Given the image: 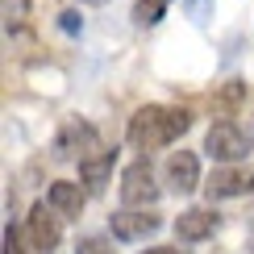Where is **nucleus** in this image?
Masks as SVG:
<instances>
[{
  "label": "nucleus",
  "instance_id": "f257e3e1",
  "mask_svg": "<svg viewBox=\"0 0 254 254\" xmlns=\"http://www.w3.org/2000/svg\"><path fill=\"white\" fill-rule=\"evenodd\" d=\"M188 129H192V113L188 109H167V104H146L129 117V137L133 150H158V146H171L179 142Z\"/></svg>",
  "mask_w": 254,
  "mask_h": 254
},
{
  "label": "nucleus",
  "instance_id": "f03ea898",
  "mask_svg": "<svg viewBox=\"0 0 254 254\" xmlns=\"http://www.w3.org/2000/svg\"><path fill=\"white\" fill-rule=\"evenodd\" d=\"M158 200V184H154V171L146 158H137L121 171V204L129 208H150Z\"/></svg>",
  "mask_w": 254,
  "mask_h": 254
},
{
  "label": "nucleus",
  "instance_id": "7ed1b4c3",
  "mask_svg": "<svg viewBox=\"0 0 254 254\" xmlns=\"http://www.w3.org/2000/svg\"><path fill=\"white\" fill-rule=\"evenodd\" d=\"M204 150L213 158H221V163H238V158L250 154V133L238 129L234 121H217L213 129L204 133Z\"/></svg>",
  "mask_w": 254,
  "mask_h": 254
},
{
  "label": "nucleus",
  "instance_id": "20e7f679",
  "mask_svg": "<svg viewBox=\"0 0 254 254\" xmlns=\"http://www.w3.org/2000/svg\"><path fill=\"white\" fill-rule=\"evenodd\" d=\"M254 192V171L250 167H217L213 179L204 184L208 200H234V196H250Z\"/></svg>",
  "mask_w": 254,
  "mask_h": 254
},
{
  "label": "nucleus",
  "instance_id": "39448f33",
  "mask_svg": "<svg viewBox=\"0 0 254 254\" xmlns=\"http://www.w3.org/2000/svg\"><path fill=\"white\" fill-rule=\"evenodd\" d=\"M163 229V217H154V213H146V208H129L125 204L121 213H113V238L117 242H142V238H150Z\"/></svg>",
  "mask_w": 254,
  "mask_h": 254
},
{
  "label": "nucleus",
  "instance_id": "423d86ee",
  "mask_svg": "<svg viewBox=\"0 0 254 254\" xmlns=\"http://www.w3.org/2000/svg\"><path fill=\"white\" fill-rule=\"evenodd\" d=\"M92 150H100V142L88 121H67L63 133L55 137V158H88Z\"/></svg>",
  "mask_w": 254,
  "mask_h": 254
},
{
  "label": "nucleus",
  "instance_id": "0eeeda50",
  "mask_svg": "<svg viewBox=\"0 0 254 254\" xmlns=\"http://www.w3.org/2000/svg\"><path fill=\"white\" fill-rule=\"evenodd\" d=\"M163 175H167V188H171V192H196L200 188V158L192 150H175L167 158Z\"/></svg>",
  "mask_w": 254,
  "mask_h": 254
},
{
  "label": "nucleus",
  "instance_id": "6e6552de",
  "mask_svg": "<svg viewBox=\"0 0 254 254\" xmlns=\"http://www.w3.org/2000/svg\"><path fill=\"white\" fill-rule=\"evenodd\" d=\"M25 234H29V246L42 250V254H50L59 246V217H50L46 213V204H34L29 208V221H25Z\"/></svg>",
  "mask_w": 254,
  "mask_h": 254
},
{
  "label": "nucleus",
  "instance_id": "1a4fd4ad",
  "mask_svg": "<svg viewBox=\"0 0 254 254\" xmlns=\"http://www.w3.org/2000/svg\"><path fill=\"white\" fill-rule=\"evenodd\" d=\"M217 213L213 208H184V213L175 217V234L179 242H204V238H213L217 234Z\"/></svg>",
  "mask_w": 254,
  "mask_h": 254
},
{
  "label": "nucleus",
  "instance_id": "9d476101",
  "mask_svg": "<svg viewBox=\"0 0 254 254\" xmlns=\"http://www.w3.org/2000/svg\"><path fill=\"white\" fill-rule=\"evenodd\" d=\"M113 163H117V150H92L88 158H79V179L92 188V192H100L104 184H109V175H113Z\"/></svg>",
  "mask_w": 254,
  "mask_h": 254
},
{
  "label": "nucleus",
  "instance_id": "9b49d317",
  "mask_svg": "<svg viewBox=\"0 0 254 254\" xmlns=\"http://www.w3.org/2000/svg\"><path fill=\"white\" fill-rule=\"evenodd\" d=\"M46 200H50V208H55L59 217H79L88 196H83V188L71 184V179H55V184H50V192H46Z\"/></svg>",
  "mask_w": 254,
  "mask_h": 254
},
{
  "label": "nucleus",
  "instance_id": "f8f14e48",
  "mask_svg": "<svg viewBox=\"0 0 254 254\" xmlns=\"http://www.w3.org/2000/svg\"><path fill=\"white\" fill-rule=\"evenodd\" d=\"M167 4H171V0H137L133 4V21L137 25H154V21H163Z\"/></svg>",
  "mask_w": 254,
  "mask_h": 254
},
{
  "label": "nucleus",
  "instance_id": "ddd939ff",
  "mask_svg": "<svg viewBox=\"0 0 254 254\" xmlns=\"http://www.w3.org/2000/svg\"><path fill=\"white\" fill-rule=\"evenodd\" d=\"M242 96H246V83H242V79H229L225 88H221V96H217V109H221V113L238 109V104H242Z\"/></svg>",
  "mask_w": 254,
  "mask_h": 254
},
{
  "label": "nucleus",
  "instance_id": "4468645a",
  "mask_svg": "<svg viewBox=\"0 0 254 254\" xmlns=\"http://www.w3.org/2000/svg\"><path fill=\"white\" fill-rule=\"evenodd\" d=\"M75 254H117V250H113L109 238H96V234H92V238H79Z\"/></svg>",
  "mask_w": 254,
  "mask_h": 254
},
{
  "label": "nucleus",
  "instance_id": "2eb2a0df",
  "mask_svg": "<svg viewBox=\"0 0 254 254\" xmlns=\"http://www.w3.org/2000/svg\"><path fill=\"white\" fill-rule=\"evenodd\" d=\"M59 29H63V34H79V29H83V13H75V8L59 13Z\"/></svg>",
  "mask_w": 254,
  "mask_h": 254
},
{
  "label": "nucleus",
  "instance_id": "dca6fc26",
  "mask_svg": "<svg viewBox=\"0 0 254 254\" xmlns=\"http://www.w3.org/2000/svg\"><path fill=\"white\" fill-rule=\"evenodd\" d=\"M4 254H25V250H21V234H17L13 225L4 229Z\"/></svg>",
  "mask_w": 254,
  "mask_h": 254
},
{
  "label": "nucleus",
  "instance_id": "f3484780",
  "mask_svg": "<svg viewBox=\"0 0 254 254\" xmlns=\"http://www.w3.org/2000/svg\"><path fill=\"white\" fill-rule=\"evenodd\" d=\"M208 8H213V0H188V13H192L196 21H204V17H208Z\"/></svg>",
  "mask_w": 254,
  "mask_h": 254
},
{
  "label": "nucleus",
  "instance_id": "a211bd4d",
  "mask_svg": "<svg viewBox=\"0 0 254 254\" xmlns=\"http://www.w3.org/2000/svg\"><path fill=\"white\" fill-rule=\"evenodd\" d=\"M142 254H184V250H175V246H150V250H142Z\"/></svg>",
  "mask_w": 254,
  "mask_h": 254
}]
</instances>
